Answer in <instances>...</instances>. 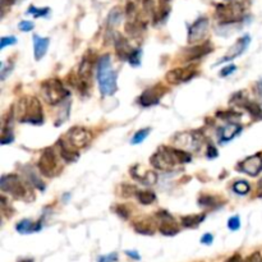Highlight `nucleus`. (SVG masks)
Instances as JSON below:
<instances>
[{
  "label": "nucleus",
  "mask_w": 262,
  "mask_h": 262,
  "mask_svg": "<svg viewBox=\"0 0 262 262\" xmlns=\"http://www.w3.org/2000/svg\"><path fill=\"white\" fill-rule=\"evenodd\" d=\"M18 119L20 123H30V124H42L43 115L42 106L38 99L33 96H26L20 99L15 109Z\"/></svg>",
  "instance_id": "1"
},
{
  "label": "nucleus",
  "mask_w": 262,
  "mask_h": 262,
  "mask_svg": "<svg viewBox=\"0 0 262 262\" xmlns=\"http://www.w3.org/2000/svg\"><path fill=\"white\" fill-rule=\"evenodd\" d=\"M97 82H99L100 92L104 96H112L117 91V73L112 68V61H110L109 55H104L99 59Z\"/></svg>",
  "instance_id": "2"
},
{
  "label": "nucleus",
  "mask_w": 262,
  "mask_h": 262,
  "mask_svg": "<svg viewBox=\"0 0 262 262\" xmlns=\"http://www.w3.org/2000/svg\"><path fill=\"white\" fill-rule=\"evenodd\" d=\"M41 92L42 97L48 104L58 105L64 101L66 97H68L69 92L64 89L63 83L59 79H48L41 84Z\"/></svg>",
  "instance_id": "3"
},
{
  "label": "nucleus",
  "mask_w": 262,
  "mask_h": 262,
  "mask_svg": "<svg viewBox=\"0 0 262 262\" xmlns=\"http://www.w3.org/2000/svg\"><path fill=\"white\" fill-rule=\"evenodd\" d=\"M92 141V135L89 129L82 127H73L66 133L63 138H60V142L69 146L73 150L78 151L90 145Z\"/></svg>",
  "instance_id": "4"
},
{
  "label": "nucleus",
  "mask_w": 262,
  "mask_h": 262,
  "mask_svg": "<svg viewBox=\"0 0 262 262\" xmlns=\"http://www.w3.org/2000/svg\"><path fill=\"white\" fill-rule=\"evenodd\" d=\"M216 17L219 18L222 25H235L245 17V7L239 3L217 5Z\"/></svg>",
  "instance_id": "5"
},
{
  "label": "nucleus",
  "mask_w": 262,
  "mask_h": 262,
  "mask_svg": "<svg viewBox=\"0 0 262 262\" xmlns=\"http://www.w3.org/2000/svg\"><path fill=\"white\" fill-rule=\"evenodd\" d=\"M150 161L151 165H152L154 168L164 171L174 170L176 165L178 164V161H177L176 156H174L173 154V150H171V147H168V146L159 148V150L151 156Z\"/></svg>",
  "instance_id": "6"
},
{
  "label": "nucleus",
  "mask_w": 262,
  "mask_h": 262,
  "mask_svg": "<svg viewBox=\"0 0 262 262\" xmlns=\"http://www.w3.org/2000/svg\"><path fill=\"white\" fill-rule=\"evenodd\" d=\"M0 188L3 192L12 193L17 199H26L28 194V191L26 189L25 184L20 182V179L17 176H3L0 179Z\"/></svg>",
  "instance_id": "7"
},
{
  "label": "nucleus",
  "mask_w": 262,
  "mask_h": 262,
  "mask_svg": "<svg viewBox=\"0 0 262 262\" xmlns=\"http://www.w3.org/2000/svg\"><path fill=\"white\" fill-rule=\"evenodd\" d=\"M174 145L183 151H197L202 145V137L197 132H182L174 137Z\"/></svg>",
  "instance_id": "8"
},
{
  "label": "nucleus",
  "mask_w": 262,
  "mask_h": 262,
  "mask_svg": "<svg viewBox=\"0 0 262 262\" xmlns=\"http://www.w3.org/2000/svg\"><path fill=\"white\" fill-rule=\"evenodd\" d=\"M38 169H40V173L42 176L48 177V178H51V177L58 173V160H56L55 152H54L53 148H45L43 150L42 155L38 160Z\"/></svg>",
  "instance_id": "9"
},
{
  "label": "nucleus",
  "mask_w": 262,
  "mask_h": 262,
  "mask_svg": "<svg viewBox=\"0 0 262 262\" xmlns=\"http://www.w3.org/2000/svg\"><path fill=\"white\" fill-rule=\"evenodd\" d=\"M92 67H94V60L89 56H84L81 61V66H79L78 69V77H77V84L79 86L81 92H89L90 86H91Z\"/></svg>",
  "instance_id": "10"
},
{
  "label": "nucleus",
  "mask_w": 262,
  "mask_h": 262,
  "mask_svg": "<svg viewBox=\"0 0 262 262\" xmlns=\"http://www.w3.org/2000/svg\"><path fill=\"white\" fill-rule=\"evenodd\" d=\"M210 22L206 17H200L199 19L194 20L193 25L188 30V42L197 43L206 37L209 32Z\"/></svg>",
  "instance_id": "11"
},
{
  "label": "nucleus",
  "mask_w": 262,
  "mask_h": 262,
  "mask_svg": "<svg viewBox=\"0 0 262 262\" xmlns=\"http://www.w3.org/2000/svg\"><path fill=\"white\" fill-rule=\"evenodd\" d=\"M250 43H251V36L250 35H245V36H242L241 38H238V40L235 41L234 45H233L232 48L228 50V53L225 54V55L223 56V58L220 59V60L217 61L215 66H219V64L225 63V61L234 60L235 58L241 56L246 50H247L248 46H250Z\"/></svg>",
  "instance_id": "12"
},
{
  "label": "nucleus",
  "mask_w": 262,
  "mask_h": 262,
  "mask_svg": "<svg viewBox=\"0 0 262 262\" xmlns=\"http://www.w3.org/2000/svg\"><path fill=\"white\" fill-rule=\"evenodd\" d=\"M196 68L194 67H187V68H176L171 69L166 73V81L171 84H178L182 82H188L189 79L196 76Z\"/></svg>",
  "instance_id": "13"
},
{
  "label": "nucleus",
  "mask_w": 262,
  "mask_h": 262,
  "mask_svg": "<svg viewBox=\"0 0 262 262\" xmlns=\"http://www.w3.org/2000/svg\"><path fill=\"white\" fill-rule=\"evenodd\" d=\"M166 89L161 84H155L154 87H150L147 89L146 91H143V94L141 95L140 97V104L142 106H151V105H155L158 104L159 100L161 99L164 94H165Z\"/></svg>",
  "instance_id": "14"
},
{
  "label": "nucleus",
  "mask_w": 262,
  "mask_h": 262,
  "mask_svg": "<svg viewBox=\"0 0 262 262\" xmlns=\"http://www.w3.org/2000/svg\"><path fill=\"white\" fill-rule=\"evenodd\" d=\"M239 169L243 173L248 174V176L251 177L258 176L262 171V156L260 154L248 156L246 160H243L242 163H241Z\"/></svg>",
  "instance_id": "15"
},
{
  "label": "nucleus",
  "mask_w": 262,
  "mask_h": 262,
  "mask_svg": "<svg viewBox=\"0 0 262 262\" xmlns=\"http://www.w3.org/2000/svg\"><path fill=\"white\" fill-rule=\"evenodd\" d=\"M159 216L163 217V220L160 223V227H159V230H160L161 234L169 235V237L178 234L179 227L176 224L171 215H169L168 212H159Z\"/></svg>",
  "instance_id": "16"
},
{
  "label": "nucleus",
  "mask_w": 262,
  "mask_h": 262,
  "mask_svg": "<svg viewBox=\"0 0 262 262\" xmlns=\"http://www.w3.org/2000/svg\"><path fill=\"white\" fill-rule=\"evenodd\" d=\"M242 132V125L238 123H228L227 125L222 127L219 129V138L222 143L230 142L233 138L237 137Z\"/></svg>",
  "instance_id": "17"
},
{
  "label": "nucleus",
  "mask_w": 262,
  "mask_h": 262,
  "mask_svg": "<svg viewBox=\"0 0 262 262\" xmlns=\"http://www.w3.org/2000/svg\"><path fill=\"white\" fill-rule=\"evenodd\" d=\"M114 45H115V51H117L118 56H119L120 59H123V60H128L130 54L135 51V49L129 45L127 38L122 37L120 35L117 36V38H115L114 41Z\"/></svg>",
  "instance_id": "18"
},
{
  "label": "nucleus",
  "mask_w": 262,
  "mask_h": 262,
  "mask_svg": "<svg viewBox=\"0 0 262 262\" xmlns=\"http://www.w3.org/2000/svg\"><path fill=\"white\" fill-rule=\"evenodd\" d=\"M50 43L49 37H41V36L33 35V53H35L36 60H41L46 54Z\"/></svg>",
  "instance_id": "19"
},
{
  "label": "nucleus",
  "mask_w": 262,
  "mask_h": 262,
  "mask_svg": "<svg viewBox=\"0 0 262 262\" xmlns=\"http://www.w3.org/2000/svg\"><path fill=\"white\" fill-rule=\"evenodd\" d=\"M212 48L210 45H199V46H194V48L188 49L186 51V58L187 60L191 61V60H196V59L202 58V56L207 55L209 53H211Z\"/></svg>",
  "instance_id": "20"
},
{
  "label": "nucleus",
  "mask_w": 262,
  "mask_h": 262,
  "mask_svg": "<svg viewBox=\"0 0 262 262\" xmlns=\"http://www.w3.org/2000/svg\"><path fill=\"white\" fill-rule=\"evenodd\" d=\"M15 229H17V232L20 233V234H30V233L32 232H38V230L41 229V224L40 223L35 224V223L31 222V220L25 219L20 220V222L18 223Z\"/></svg>",
  "instance_id": "21"
},
{
  "label": "nucleus",
  "mask_w": 262,
  "mask_h": 262,
  "mask_svg": "<svg viewBox=\"0 0 262 262\" xmlns=\"http://www.w3.org/2000/svg\"><path fill=\"white\" fill-rule=\"evenodd\" d=\"M59 146H60V156L64 161H67V163H74L76 160H78L79 155L76 150L71 148L69 146L64 145L60 141H59Z\"/></svg>",
  "instance_id": "22"
},
{
  "label": "nucleus",
  "mask_w": 262,
  "mask_h": 262,
  "mask_svg": "<svg viewBox=\"0 0 262 262\" xmlns=\"http://www.w3.org/2000/svg\"><path fill=\"white\" fill-rule=\"evenodd\" d=\"M242 106L250 113V115L253 118V119L256 120L262 119V109L258 104H256V102L253 101H250V100H245V101L242 102Z\"/></svg>",
  "instance_id": "23"
},
{
  "label": "nucleus",
  "mask_w": 262,
  "mask_h": 262,
  "mask_svg": "<svg viewBox=\"0 0 262 262\" xmlns=\"http://www.w3.org/2000/svg\"><path fill=\"white\" fill-rule=\"evenodd\" d=\"M205 220V215H188L182 217V225L186 228H196Z\"/></svg>",
  "instance_id": "24"
},
{
  "label": "nucleus",
  "mask_w": 262,
  "mask_h": 262,
  "mask_svg": "<svg viewBox=\"0 0 262 262\" xmlns=\"http://www.w3.org/2000/svg\"><path fill=\"white\" fill-rule=\"evenodd\" d=\"M25 176H26V178H27V182L31 184V186H35L36 188H38V189H45L43 183L40 181V179H38V177L36 176V173L32 170V169L28 168V170L25 171Z\"/></svg>",
  "instance_id": "25"
},
{
  "label": "nucleus",
  "mask_w": 262,
  "mask_h": 262,
  "mask_svg": "<svg viewBox=\"0 0 262 262\" xmlns=\"http://www.w3.org/2000/svg\"><path fill=\"white\" fill-rule=\"evenodd\" d=\"M143 30H145V26H143V23L129 22L125 25V31H127V33H129L130 36H133V37L141 35V33L143 32Z\"/></svg>",
  "instance_id": "26"
},
{
  "label": "nucleus",
  "mask_w": 262,
  "mask_h": 262,
  "mask_svg": "<svg viewBox=\"0 0 262 262\" xmlns=\"http://www.w3.org/2000/svg\"><path fill=\"white\" fill-rule=\"evenodd\" d=\"M135 230L140 234H145V235H152L155 229L151 225L150 222H141V223H136L135 225Z\"/></svg>",
  "instance_id": "27"
},
{
  "label": "nucleus",
  "mask_w": 262,
  "mask_h": 262,
  "mask_svg": "<svg viewBox=\"0 0 262 262\" xmlns=\"http://www.w3.org/2000/svg\"><path fill=\"white\" fill-rule=\"evenodd\" d=\"M122 18H123L122 10H120L119 8H114V9L109 13V17H107V25H109L110 27H112V26L114 27V26L119 25Z\"/></svg>",
  "instance_id": "28"
},
{
  "label": "nucleus",
  "mask_w": 262,
  "mask_h": 262,
  "mask_svg": "<svg viewBox=\"0 0 262 262\" xmlns=\"http://www.w3.org/2000/svg\"><path fill=\"white\" fill-rule=\"evenodd\" d=\"M137 199L140 204L151 205L156 200V194L151 191H142L137 193Z\"/></svg>",
  "instance_id": "29"
},
{
  "label": "nucleus",
  "mask_w": 262,
  "mask_h": 262,
  "mask_svg": "<svg viewBox=\"0 0 262 262\" xmlns=\"http://www.w3.org/2000/svg\"><path fill=\"white\" fill-rule=\"evenodd\" d=\"M250 189H251L250 183L246 181H238L233 184V191H234L237 194H239V196H246V194L250 192Z\"/></svg>",
  "instance_id": "30"
},
{
  "label": "nucleus",
  "mask_w": 262,
  "mask_h": 262,
  "mask_svg": "<svg viewBox=\"0 0 262 262\" xmlns=\"http://www.w3.org/2000/svg\"><path fill=\"white\" fill-rule=\"evenodd\" d=\"M50 9L49 8H36L35 5H31L27 10V14H32L35 18L46 17L49 14Z\"/></svg>",
  "instance_id": "31"
},
{
  "label": "nucleus",
  "mask_w": 262,
  "mask_h": 262,
  "mask_svg": "<svg viewBox=\"0 0 262 262\" xmlns=\"http://www.w3.org/2000/svg\"><path fill=\"white\" fill-rule=\"evenodd\" d=\"M217 117L222 118V119H225L229 123H234L235 120L239 119L241 114L239 113L232 112V110H228V112H219L217 113Z\"/></svg>",
  "instance_id": "32"
},
{
  "label": "nucleus",
  "mask_w": 262,
  "mask_h": 262,
  "mask_svg": "<svg viewBox=\"0 0 262 262\" xmlns=\"http://www.w3.org/2000/svg\"><path fill=\"white\" fill-rule=\"evenodd\" d=\"M148 133H150V128H145V129L138 130V132L132 137L133 145H138V143L143 142V140H146V137L148 136Z\"/></svg>",
  "instance_id": "33"
},
{
  "label": "nucleus",
  "mask_w": 262,
  "mask_h": 262,
  "mask_svg": "<svg viewBox=\"0 0 262 262\" xmlns=\"http://www.w3.org/2000/svg\"><path fill=\"white\" fill-rule=\"evenodd\" d=\"M14 43H17V37L15 36H4L0 40V50H4L7 46L14 45Z\"/></svg>",
  "instance_id": "34"
},
{
  "label": "nucleus",
  "mask_w": 262,
  "mask_h": 262,
  "mask_svg": "<svg viewBox=\"0 0 262 262\" xmlns=\"http://www.w3.org/2000/svg\"><path fill=\"white\" fill-rule=\"evenodd\" d=\"M141 54H142V51H141V49H135V51H133L132 54H130L129 59H128V61H129L132 66H138V64L141 63Z\"/></svg>",
  "instance_id": "35"
},
{
  "label": "nucleus",
  "mask_w": 262,
  "mask_h": 262,
  "mask_svg": "<svg viewBox=\"0 0 262 262\" xmlns=\"http://www.w3.org/2000/svg\"><path fill=\"white\" fill-rule=\"evenodd\" d=\"M228 227L230 230H238L241 228V219L239 216H232L228 222Z\"/></svg>",
  "instance_id": "36"
},
{
  "label": "nucleus",
  "mask_w": 262,
  "mask_h": 262,
  "mask_svg": "<svg viewBox=\"0 0 262 262\" xmlns=\"http://www.w3.org/2000/svg\"><path fill=\"white\" fill-rule=\"evenodd\" d=\"M33 27H35V25H33V22H31V20H22V22H19V25H18V28H19L20 31H23V32H30V31L33 30Z\"/></svg>",
  "instance_id": "37"
},
{
  "label": "nucleus",
  "mask_w": 262,
  "mask_h": 262,
  "mask_svg": "<svg viewBox=\"0 0 262 262\" xmlns=\"http://www.w3.org/2000/svg\"><path fill=\"white\" fill-rule=\"evenodd\" d=\"M118 261V255L117 253H109V255L100 256L97 258V262H117Z\"/></svg>",
  "instance_id": "38"
},
{
  "label": "nucleus",
  "mask_w": 262,
  "mask_h": 262,
  "mask_svg": "<svg viewBox=\"0 0 262 262\" xmlns=\"http://www.w3.org/2000/svg\"><path fill=\"white\" fill-rule=\"evenodd\" d=\"M199 202L201 206H214L215 199L211 196H202L201 199L199 200Z\"/></svg>",
  "instance_id": "39"
},
{
  "label": "nucleus",
  "mask_w": 262,
  "mask_h": 262,
  "mask_svg": "<svg viewBox=\"0 0 262 262\" xmlns=\"http://www.w3.org/2000/svg\"><path fill=\"white\" fill-rule=\"evenodd\" d=\"M156 182H158V176H156V173H154V171H147V174H146L145 177V181H143L142 183L155 184Z\"/></svg>",
  "instance_id": "40"
},
{
  "label": "nucleus",
  "mask_w": 262,
  "mask_h": 262,
  "mask_svg": "<svg viewBox=\"0 0 262 262\" xmlns=\"http://www.w3.org/2000/svg\"><path fill=\"white\" fill-rule=\"evenodd\" d=\"M243 262H262V257L260 252H253L248 256Z\"/></svg>",
  "instance_id": "41"
},
{
  "label": "nucleus",
  "mask_w": 262,
  "mask_h": 262,
  "mask_svg": "<svg viewBox=\"0 0 262 262\" xmlns=\"http://www.w3.org/2000/svg\"><path fill=\"white\" fill-rule=\"evenodd\" d=\"M207 158H210V159H212V158H216L217 156V150H216V147H214V146L212 145H209V147H207Z\"/></svg>",
  "instance_id": "42"
},
{
  "label": "nucleus",
  "mask_w": 262,
  "mask_h": 262,
  "mask_svg": "<svg viewBox=\"0 0 262 262\" xmlns=\"http://www.w3.org/2000/svg\"><path fill=\"white\" fill-rule=\"evenodd\" d=\"M235 69H237V67L235 66H229V67H227V68H224L223 69L222 72H220V76H229V74H232L233 72L235 71Z\"/></svg>",
  "instance_id": "43"
},
{
  "label": "nucleus",
  "mask_w": 262,
  "mask_h": 262,
  "mask_svg": "<svg viewBox=\"0 0 262 262\" xmlns=\"http://www.w3.org/2000/svg\"><path fill=\"white\" fill-rule=\"evenodd\" d=\"M212 241H214V237H212V234H210V233H207V234H205L204 237L201 238V243H204V245H211Z\"/></svg>",
  "instance_id": "44"
},
{
  "label": "nucleus",
  "mask_w": 262,
  "mask_h": 262,
  "mask_svg": "<svg viewBox=\"0 0 262 262\" xmlns=\"http://www.w3.org/2000/svg\"><path fill=\"white\" fill-rule=\"evenodd\" d=\"M117 212H118V215H119V216L123 217V219H127L128 214H129V212H128L127 210H125L124 206H119V207H118Z\"/></svg>",
  "instance_id": "45"
},
{
  "label": "nucleus",
  "mask_w": 262,
  "mask_h": 262,
  "mask_svg": "<svg viewBox=\"0 0 262 262\" xmlns=\"http://www.w3.org/2000/svg\"><path fill=\"white\" fill-rule=\"evenodd\" d=\"M125 255L129 256L130 258H135V260H140V255H138V252H136V251H125Z\"/></svg>",
  "instance_id": "46"
},
{
  "label": "nucleus",
  "mask_w": 262,
  "mask_h": 262,
  "mask_svg": "<svg viewBox=\"0 0 262 262\" xmlns=\"http://www.w3.org/2000/svg\"><path fill=\"white\" fill-rule=\"evenodd\" d=\"M2 2V8L3 10L5 9V7H10V5L14 4L15 2H18V0H0Z\"/></svg>",
  "instance_id": "47"
},
{
  "label": "nucleus",
  "mask_w": 262,
  "mask_h": 262,
  "mask_svg": "<svg viewBox=\"0 0 262 262\" xmlns=\"http://www.w3.org/2000/svg\"><path fill=\"white\" fill-rule=\"evenodd\" d=\"M227 262H243V260H242V257H241V255L235 253V255H233L232 257L228 258Z\"/></svg>",
  "instance_id": "48"
},
{
  "label": "nucleus",
  "mask_w": 262,
  "mask_h": 262,
  "mask_svg": "<svg viewBox=\"0 0 262 262\" xmlns=\"http://www.w3.org/2000/svg\"><path fill=\"white\" fill-rule=\"evenodd\" d=\"M257 92L260 96H262V79L257 83Z\"/></svg>",
  "instance_id": "49"
},
{
  "label": "nucleus",
  "mask_w": 262,
  "mask_h": 262,
  "mask_svg": "<svg viewBox=\"0 0 262 262\" xmlns=\"http://www.w3.org/2000/svg\"><path fill=\"white\" fill-rule=\"evenodd\" d=\"M257 191H258V193L260 194H262V178L260 179V181H258V186H257Z\"/></svg>",
  "instance_id": "50"
},
{
  "label": "nucleus",
  "mask_w": 262,
  "mask_h": 262,
  "mask_svg": "<svg viewBox=\"0 0 262 262\" xmlns=\"http://www.w3.org/2000/svg\"><path fill=\"white\" fill-rule=\"evenodd\" d=\"M19 262H33V261L30 260V258H27V260H22V261H19Z\"/></svg>",
  "instance_id": "51"
}]
</instances>
